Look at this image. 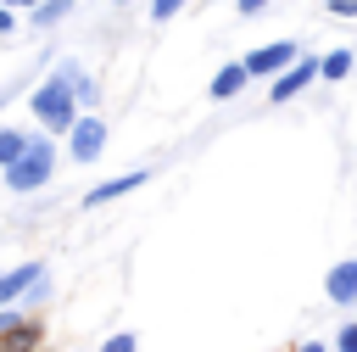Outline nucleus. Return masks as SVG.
<instances>
[{
  "instance_id": "obj_1",
  "label": "nucleus",
  "mask_w": 357,
  "mask_h": 352,
  "mask_svg": "<svg viewBox=\"0 0 357 352\" xmlns=\"http://www.w3.org/2000/svg\"><path fill=\"white\" fill-rule=\"evenodd\" d=\"M73 67L78 61H61L33 95H28V106H33V117H39V134H67L73 123H78V95H73Z\"/></svg>"
},
{
  "instance_id": "obj_2",
  "label": "nucleus",
  "mask_w": 357,
  "mask_h": 352,
  "mask_svg": "<svg viewBox=\"0 0 357 352\" xmlns=\"http://www.w3.org/2000/svg\"><path fill=\"white\" fill-rule=\"evenodd\" d=\"M50 173H56V145H50V134H28V151L6 168V184H11L17 196H33V190L50 184Z\"/></svg>"
},
{
  "instance_id": "obj_3",
  "label": "nucleus",
  "mask_w": 357,
  "mask_h": 352,
  "mask_svg": "<svg viewBox=\"0 0 357 352\" xmlns=\"http://www.w3.org/2000/svg\"><path fill=\"white\" fill-rule=\"evenodd\" d=\"M296 56H301V45H296V39H273V45H257L240 67H245V78H279Z\"/></svg>"
},
{
  "instance_id": "obj_4",
  "label": "nucleus",
  "mask_w": 357,
  "mask_h": 352,
  "mask_svg": "<svg viewBox=\"0 0 357 352\" xmlns=\"http://www.w3.org/2000/svg\"><path fill=\"white\" fill-rule=\"evenodd\" d=\"M67 151H73V162H95V156L106 151V117L78 112V123L67 129Z\"/></svg>"
},
{
  "instance_id": "obj_5",
  "label": "nucleus",
  "mask_w": 357,
  "mask_h": 352,
  "mask_svg": "<svg viewBox=\"0 0 357 352\" xmlns=\"http://www.w3.org/2000/svg\"><path fill=\"white\" fill-rule=\"evenodd\" d=\"M312 78H318V56H307V61L296 56V67H284V73L273 78V89H268V101L279 106V101H290V95H301V89L312 84Z\"/></svg>"
},
{
  "instance_id": "obj_6",
  "label": "nucleus",
  "mask_w": 357,
  "mask_h": 352,
  "mask_svg": "<svg viewBox=\"0 0 357 352\" xmlns=\"http://www.w3.org/2000/svg\"><path fill=\"white\" fill-rule=\"evenodd\" d=\"M45 279V263H22V268H6L0 274V307H17L33 285Z\"/></svg>"
},
{
  "instance_id": "obj_7",
  "label": "nucleus",
  "mask_w": 357,
  "mask_h": 352,
  "mask_svg": "<svg viewBox=\"0 0 357 352\" xmlns=\"http://www.w3.org/2000/svg\"><path fill=\"white\" fill-rule=\"evenodd\" d=\"M151 173L145 168H128V173H117V179H100L89 196H84V207H106V201H117V196H128V190H139Z\"/></svg>"
},
{
  "instance_id": "obj_8",
  "label": "nucleus",
  "mask_w": 357,
  "mask_h": 352,
  "mask_svg": "<svg viewBox=\"0 0 357 352\" xmlns=\"http://www.w3.org/2000/svg\"><path fill=\"white\" fill-rule=\"evenodd\" d=\"M324 291H329V302L351 307V302H357V257L335 263V268H329V279H324Z\"/></svg>"
},
{
  "instance_id": "obj_9",
  "label": "nucleus",
  "mask_w": 357,
  "mask_h": 352,
  "mask_svg": "<svg viewBox=\"0 0 357 352\" xmlns=\"http://www.w3.org/2000/svg\"><path fill=\"white\" fill-rule=\"evenodd\" d=\"M39 341H45V330H39L33 318H22L17 330H6V335H0V352H39Z\"/></svg>"
},
{
  "instance_id": "obj_10",
  "label": "nucleus",
  "mask_w": 357,
  "mask_h": 352,
  "mask_svg": "<svg viewBox=\"0 0 357 352\" xmlns=\"http://www.w3.org/2000/svg\"><path fill=\"white\" fill-rule=\"evenodd\" d=\"M206 89H212V101H229V95H240V89H245V67H240V61H229V67H218Z\"/></svg>"
},
{
  "instance_id": "obj_11",
  "label": "nucleus",
  "mask_w": 357,
  "mask_h": 352,
  "mask_svg": "<svg viewBox=\"0 0 357 352\" xmlns=\"http://www.w3.org/2000/svg\"><path fill=\"white\" fill-rule=\"evenodd\" d=\"M61 17H73V0H39V6L28 11L33 28H50V22H61Z\"/></svg>"
},
{
  "instance_id": "obj_12",
  "label": "nucleus",
  "mask_w": 357,
  "mask_h": 352,
  "mask_svg": "<svg viewBox=\"0 0 357 352\" xmlns=\"http://www.w3.org/2000/svg\"><path fill=\"white\" fill-rule=\"evenodd\" d=\"M351 61H357V56H351V50L340 45V50H329V56H318V78H346V73H351Z\"/></svg>"
},
{
  "instance_id": "obj_13",
  "label": "nucleus",
  "mask_w": 357,
  "mask_h": 352,
  "mask_svg": "<svg viewBox=\"0 0 357 352\" xmlns=\"http://www.w3.org/2000/svg\"><path fill=\"white\" fill-rule=\"evenodd\" d=\"M22 151H28V134H17V129H0V173H6V168H11Z\"/></svg>"
},
{
  "instance_id": "obj_14",
  "label": "nucleus",
  "mask_w": 357,
  "mask_h": 352,
  "mask_svg": "<svg viewBox=\"0 0 357 352\" xmlns=\"http://www.w3.org/2000/svg\"><path fill=\"white\" fill-rule=\"evenodd\" d=\"M73 95H78V106H95V78L84 67H73Z\"/></svg>"
},
{
  "instance_id": "obj_15",
  "label": "nucleus",
  "mask_w": 357,
  "mask_h": 352,
  "mask_svg": "<svg viewBox=\"0 0 357 352\" xmlns=\"http://www.w3.org/2000/svg\"><path fill=\"white\" fill-rule=\"evenodd\" d=\"M100 352H139V341H134V330H117V335L100 341Z\"/></svg>"
},
{
  "instance_id": "obj_16",
  "label": "nucleus",
  "mask_w": 357,
  "mask_h": 352,
  "mask_svg": "<svg viewBox=\"0 0 357 352\" xmlns=\"http://www.w3.org/2000/svg\"><path fill=\"white\" fill-rule=\"evenodd\" d=\"M178 6H184V0H151V17L167 22V17H178Z\"/></svg>"
},
{
  "instance_id": "obj_17",
  "label": "nucleus",
  "mask_w": 357,
  "mask_h": 352,
  "mask_svg": "<svg viewBox=\"0 0 357 352\" xmlns=\"http://www.w3.org/2000/svg\"><path fill=\"white\" fill-rule=\"evenodd\" d=\"M335 352H357V324H346V330L335 335Z\"/></svg>"
},
{
  "instance_id": "obj_18",
  "label": "nucleus",
  "mask_w": 357,
  "mask_h": 352,
  "mask_svg": "<svg viewBox=\"0 0 357 352\" xmlns=\"http://www.w3.org/2000/svg\"><path fill=\"white\" fill-rule=\"evenodd\" d=\"M329 11L335 17H357V0H329Z\"/></svg>"
},
{
  "instance_id": "obj_19",
  "label": "nucleus",
  "mask_w": 357,
  "mask_h": 352,
  "mask_svg": "<svg viewBox=\"0 0 357 352\" xmlns=\"http://www.w3.org/2000/svg\"><path fill=\"white\" fill-rule=\"evenodd\" d=\"M0 6H6V11H11V17H17V11H33V6H39V0H0Z\"/></svg>"
},
{
  "instance_id": "obj_20",
  "label": "nucleus",
  "mask_w": 357,
  "mask_h": 352,
  "mask_svg": "<svg viewBox=\"0 0 357 352\" xmlns=\"http://www.w3.org/2000/svg\"><path fill=\"white\" fill-rule=\"evenodd\" d=\"M234 6H240V17H257V11L268 6V0H234Z\"/></svg>"
},
{
  "instance_id": "obj_21",
  "label": "nucleus",
  "mask_w": 357,
  "mask_h": 352,
  "mask_svg": "<svg viewBox=\"0 0 357 352\" xmlns=\"http://www.w3.org/2000/svg\"><path fill=\"white\" fill-rule=\"evenodd\" d=\"M11 28H17V17H11V11L0 6V34H11Z\"/></svg>"
},
{
  "instance_id": "obj_22",
  "label": "nucleus",
  "mask_w": 357,
  "mask_h": 352,
  "mask_svg": "<svg viewBox=\"0 0 357 352\" xmlns=\"http://www.w3.org/2000/svg\"><path fill=\"white\" fill-rule=\"evenodd\" d=\"M296 352H324V341H301V346H296Z\"/></svg>"
},
{
  "instance_id": "obj_23",
  "label": "nucleus",
  "mask_w": 357,
  "mask_h": 352,
  "mask_svg": "<svg viewBox=\"0 0 357 352\" xmlns=\"http://www.w3.org/2000/svg\"><path fill=\"white\" fill-rule=\"evenodd\" d=\"M112 6H128V0H112Z\"/></svg>"
}]
</instances>
